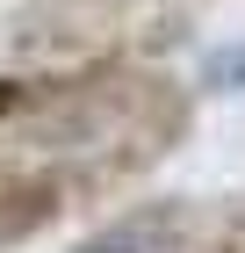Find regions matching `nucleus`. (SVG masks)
Returning <instances> with one entry per match:
<instances>
[{
	"mask_svg": "<svg viewBox=\"0 0 245 253\" xmlns=\"http://www.w3.org/2000/svg\"><path fill=\"white\" fill-rule=\"evenodd\" d=\"M65 188L72 181L58 167H29V174L0 181V246H22L29 232H43L58 210H65Z\"/></svg>",
	"mask_w": 245,
	"mask_h": 253,
	"instance_id": "1",
	"label": "nucleus"
},
{
	"mask_svg": "<svg viewBox=\"0 0 245 253\" xmlns=\"http://www.w3.org/2000/svg\"><path fill=\"white\" fill-rule=\"evenodd\" d=\"M123 7H137V0H36V15L22 22L15 37L29 43V51H43V43H72L79 29H94V22L123 15Z\"/></svg>",
	"mask_w": 245,
	"mask_h": 253,
	"instance_id": "2",
	"label": "nucleus"
},
{
	"mask_svg": "<svg viewBox=\"0 0 245 253\" xmlns=\"http://www.w3.org/2000/svg\"><path fill=\"white\" fill-rule=\"evenodd\" d=\"M79 253H151V246H144V232L130 224V232H101V239H87Z\"/></svg>",
	"mask_w": 245,
	"mask_h": 253,
	"instance_id": "3",
	"label": "nucleus"
},
{
	"mask_svg": "<svg viewBox=\"0 0 245 253\" xmlns=\"http://www.w3.org/2000/svg\"><path fill=\"white\" fill-rule=\"evenodd\" d=\"M209 80H216V87H231V80H245V51H231V58H216V65H209Z\"/></svg>",
	"mask_w": 245,
	"mask_h": 253,
	"instance_id": "4",
	"label": "nucleus"
},
{
	"mask_svg": "<svg viewBox=\"0 0 245 253\" xmlns=\"http://www.w3.org/2000/svg\"><path fill=\"white\" fill-rule=\"evenodd\" d=\"M209 253H245V224H231V232L216 239V246H209Z\"/></svg>",
	"mask_w": 245,
	"mask_h": 253,
	"instance_id": "5",
	"label": "nucleus"
}]
</instances>
